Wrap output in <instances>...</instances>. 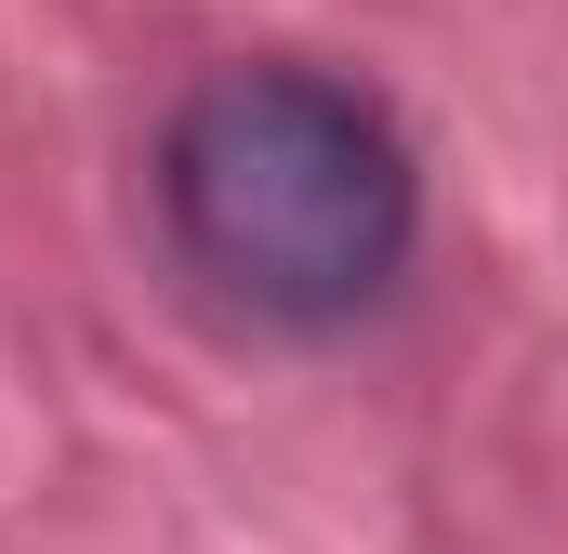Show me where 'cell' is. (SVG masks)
<instances>
[{"mask_svg":"<svg viewBox=\"0 0 568 554\" xmlns=\"http://www.w3.org/2000/svg\"><path fill=\"white\" fill-rule=\"evenodd\" d=\"M159 225H172L185 277H212L239 317L344 330L410 265L424 172H410V133L357 80L252 53V66H212L172 106V133H159Z\"/></svg>","mask_w":568,"mask_h":554,"instance_id":"cell-1","label":"cell"}]
</instances>
